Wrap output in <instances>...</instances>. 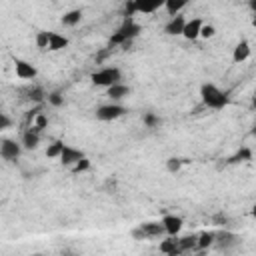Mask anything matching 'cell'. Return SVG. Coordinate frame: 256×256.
Returning a JSON list of instances; mask_svg holds the SVG:
<instances>
[{"mask_svg": "<svg viewBox=\"0 0 256 256\" xmlns=\"http://www.w3.org/2000/svg\"><path fill=\"white\" fill-rule=\"evenodd\" d=\"M128 94H130V86H126V84H122V82H118V84L106 88V96H108L112 102H120V100H124Z\"/></svg>", "mask_w": 256, "mask_h": 256, "instance_id": "cell-16", "label": "cell"}, {"mask_svg": "<svg viewBox=\"0 0 256 256\" xmlns=\"http://www.w3.org/2000/svg\"><path fill=\"white\" fill-rule=\"evenodd\" d=\"M32 124H34L38 130H44V128H46V116H44V114H38V116L34 118V122H32Z\"/></svg>", "mask_w": 256, "mask_h": 256, "instance_id": "cell-33", "label": "cell"}, {"mask_svg": "<svg viewBox=\"0 0 256 256\" xmlns=\"http://www.w3.org/2000/svg\"><path fill=\"white\" fill-rule=\"evenodd\" d=\"M72 170L76 172V174H80V172H86V170H90V160L84 156V158H80L74 166H72Z\"/></svg>", "mask_w": 256, "mask_h": 256, "instance_id": "cell-29", "label": "cell"}, {"mask_svg": "<svg viewBox=\"0 0 256 256\" xmlns=\"http://www.w3.org/2000/svg\"><path fill=\"white\" fill-rule=\"evenodd\" d=\"M248 160H252V150L244 146V148H240L234 156H230L228 162H230V164H238V162H248Z\"/></svg>", "mask_w": 256, "mask_h": 256, "instance_id": "cell-22", "label": "cell"}, {"mask_svg": "<svg viewBox=\"0 0 256 256\" xmlns=\"http://www.w3.org/2000/svg\"><path fill=\"white\" fill-rule=\"evenodd\" d=\"M34 42H36V46H38L40 50H48V44H50V32H48V30H38Z\"/></svg>", "mask_w": 256, "mask_h": 256, "instance_id": "cell-23", "label": "cell"}, {"mask_svg": "<svg viewBox=\"0 0 256 256\" xmlns=\"http://www.w3.org/2000/svg\"><path fill=\"white\" fill-rule=\"evenodd\" d=\"M166 0H130V4H126V16L132 14H152L160 8H164Z\"/></svg>", "mask_w": 256, "mask_h": 256, "instance_id": "cell-4", "label": "cell"}, {"mask_svg": "<svg viewBox=\"0 0 256 256\" xmlns=\"http://www.w3.org/2000/svg\"><path fill=\"white\" fill-rule=\"evenodd\" d=\"M12 124H14V120L6 112H0V130H8V128H12Z\"/></svg>", "mask_w": 256, "mask_h": 256, "instance_id": "cell-31", "label": "cell"}, {"mask_svg": "<svg viewBox=\"0 0 256 256\" xmlns=\"http://www.w3.org/2000/svg\"><path fill=\"white\" fill-rule=\"evenodd\" d=\"M14 74L16 78L20 80H34L38 76V70L34 64H30L28 60H22V58H16L14 60Z\"/></svg>", "mask_w": 256, "mask_h": 256, "instance_id": "cell-8", "label": "cell"}, {"mask_svg": "<svg viewBox=\"0 0 256 256\" xmlns=\"http://www.w3.org/2000/svg\"><path fill=\"white\" fill-rule=\"evenodd\" d=\"M126 114V108L120 104V102H108V104H102L96 108V118L102 120V122H112V120H118L120 116Z\"/></svg>", "mask_w": 256, "mask_h": 256, "instance_id": "cell-5", "label": "cell"}, {"mask_svg": "<svg viewBox=\"0 0 256 256\" xmlns=\"http://www.w3.org/2000/svg\"><path fill=\"white\" fill-rule=\"evenodd\" d=\"M186 4H188V0H166L164 10H166L170 16H176V14H180V12L186 8Z\"/></svg>", "mask_w": 256, "mask_h": 256, "instance_id": "cell-20", "label": "cell"}, {"mask_svg": "<svg viewBox=\"0 0 256 256\" xmlns=\"http://www.w3.org/2000/svg\"><path fill=\"white\" fill-rule=\"evenodd\" d=\"M200 100H202V104H204L206 108H210V110H222V108L228 106L230 96H228L226 90L218 88L216 84L206 82V84L200 86Z\"/></svg>", "mask_w": 256, "mask_h": 256, "instance_id": "cell-1", "label": "cell"}, {"mask_svg": "<svg viewBox=\"0 0 256 256\" xmlns=\"http://www.w3.org/2000/svg\"><path fill=\"white\" fill-rule=\"evenodd\" d=\"M140 32V26L132 20V18H126L122 22V26L112 34L110 38V46H128L132 38H136Z\"/></svg>", "mask_w": 256, "mask_h": 256, "instance_id": "cell-3", "label": "cell"}, {"mask_svg": "<svg viewBox=\"0 0 256 256\" xmlns=\"http://www.w3.org/2000/svg\"><path fill=\"white\" fill-rule=\"evenodd\" d=\"M254 106H256V94H254Z\"/></svg>", "mask_w": 256, "mask_h": 256, "instance_id": "cell-38", "label": "cell"}, {"mask_svg": "<svg viewBox=\"0 0 256 256\" xmlns=\"http://www.w3.org/2000/svg\"><path fill=\"white\" fill-rule=\"evenodd\" d=\"M22 142H16L12 138H2L0 140V156L6 160V162H14L20 158L22 154Z\"/></svg>", "mask_w": 256, "mask_h": 256, "instance_id": "cell-7", "label": "cell"}, {"mask_svg": "<svg viewBox=\"0 0 256 256\" xmlns=\"http://www.w3.org/2000/svg\"><path fill=\"white\" fill-rule=\"evenodd\" d=\"M182 164H184V160H180V158H168L166 160V170L170 172V174H178L180 172V168H182Z\"/></svg>", "mask_w": 256, "mask_h": 256, "instance_id": "cell-26", "label": "cell"}, {"mask_svg": "<svg viewBox=\"0 0 256 256\" xmlns=\"http://www.w3.org/2000/svg\"><path fill=\"white\" fill-rule=\"evenodd\" d=\"M202 26H204V20H202V18H192V20H186V26H184L182 36H184L186 40H196V38H200Z\"/></svg>", "mask_w": 256, "mask_h": 256, "instance_id": "cell-13", "label": "cell"}, {"mask_svg": "<svg viewBox=\"0 0 256 256\" xmlns=\"http://www.w3.org/2000/svg\"><path fill=\"white\" fill-rule=\"evenodd\" d=\"M248 6H250L252 12H256V0H248Z\"/></svg>", "mask_w": 256, "mask_h": 256, "instance_id": "cell-34", "label": "cell"}, {"mask_svg": "<svg viewBox=\"0 0 256 256\" xmlns=\"http://www.w3.org/2000/svg\"><path fill=\"white\" fill-rule=\"evenodd\" d=\"M46 100H48V104H52V106H56V108L64 104V96H62L58 90H54V92H48Z\"/></svg>", "mask_w": 256, "mask_h": 256, "instance_id": "cell-27", "label": "cell"}, {"mask_svg": "<svg viewBox=\"0 0 256 256\" xmlns=\"http://www.w3.org/2000/svg\"><path fill=\"white\" fill-rule=\"evenodd\" d=\"M252 216H256V206H254V208H252Z\"/></svg>", "mask_w": 256, "mask_h": 256, "instance_id": "cell-37", "label": "cell"}, {"mask_svg": "<svg viewBox=\"0 0 256 256\" xmlns=\"http://www.w3.org/2000/svg\"><path fill=\"white\" fill-rule=\"evenodd\" d=\"M252 136H256V120H254V124H252Z\"/></svg>", "mask_w": 256, "mask_h": 256, "instance_id": "cell-35", "label": "cell"}, {"mask_svg": "<svg viewBox=\"0 0 256 256\" xmlns=\"http://www.w3.org/2000/svg\"><path fill=\"white\" fill-rule=\"evenodd\" d=\"M236 244H238V236H236V234H232V232H220V234H216L214 246H216L218 250L228 252V250L234 248Z\"/></svg>", "mask_w": 256, "mask_h": 256, "instance_id": "cell-14", "label": "cell"}, {"mask_svg": "<svg viewBox=\"0 0 256 256\" xmlns=\"http://www.w3.org/2000/svg\"><path fill=\"white\" fill-rule=\"evenodd\" d=\"M80 158H84V152L82 150H78V148H74V146H70V144H64V148H62V154H60V164L62 166H74Z\"/></svg>", "mask_w": 256, "mask_h": 256, "instance_id": "cell-9", "label": "cell"}, {"mask_svg": "<svg viewBox=\"0 0 256 256\" xmlns=\"http://www.w3.org/2000/svg\"><path fill=\"white\" fill-rule=\"evenodd\" d=\"M162 234H166L162 220H160V222H142V224H138V228L132 230V236H134L136 240L156 238V236H162Z\"/></svg>", "mask_w": 256, "mask_h": 256, "instance_id": "cell-6", "label": "cell"}, {"mask_svg": "<svg viewBox=\"0 0 256 256\" xmlns=\"http://www.w3.org/2000/svg\"><path fill=\"white\" fill-rule=\"evenodd\" d=\"M68 46V38L64 34H58V32H50V44H48V50L50 52H58V50H64Z\"/></svg>", "mask_w": 256, "mask_h": 256, "instance_id": "cell-17", "label": "cell"}, {"mask_svg": "<svg viewBox=\"0 0 256 256\" xmlns=\"http://www.w3.org/2000/svg\"><path fill=\"white\" fill-rule=\"evenodd\" d=\"M90 80H92L94 86L108 88V86H114V84L122 82V70L118 66H102V68H98L90 74Z\"/></svg>", "mask_w": 256, "mask_h": 256, "instance_id": "cell-2", "label": "cell"}, {"mask_svg": "<svg viewBox=\"0 0 256 256\" xmlns=\"http://www.w3.org/2000/svg\"><path fill=\"white\" fill-rule=\"evenodd\" d=\"M142 120H144V126H146V128H156V126L160 124V118H158L154 112H146Z\"/></svg>", "mask_w": 256, "mask_h": 256, "instance_id": "cell-28", "label": "cell"}, {"mask_svg": "<svg viewBox=\"0 0 256 256\" xmlns=\"http://www.w3.org/2000/svg\"><path fill=\"white\" fill-rule=\"evenodd\" d=\"M40 132L42 130H38L34 124L28 126V130H24V134H22V146L26 150H36L40 144Z\"/></svg>", "mask_w": 256, "mask_h": 256, "instance_id": "cell-12", "label": "cell"}, {"mask_svg": "<svg viewBox=\"0 0 256 256\" xmlns=\"http://www.w3.org/2000/svg\"><path fill=\"white\" fill-rule=\"evenodd\" d=\"M250 54H252L250 42H248V40H240V42L234 46V50H232V62H234V64H240V62L248 60Z\"/></svg>", "mask_w": 256, "mask_h": 256, "instance_id": "cell-15", "label": "cell"}, {"mask_svg": "<svg viewBox=\"0 0 256 256\" xmlns=\"http://www.w3.org/2000/svg\"><path fill=\"white\" fill-rule=\"evenodd\" d=\"M62 148H64V142H62V140H54V142L46 148V158H60Z\"/></svg>", "mask_w": 256, "mask_h": 256, "instance_id": "cell-24", "label": "cell"}, {"mask_svg": "<svg viewBox=\"0 0 256 256\" xmlns=\"http://www.w3.org/2000/svg\"><path fill=\"white\" fill-rule=\"evenodd\" d=\"M160 252H164V254H178V252H182L180 240L176 236H168L164 242H160Z\"/></svg>", "mask_w": 256, "mask_h": 256, "instance_id": "cell-18", "label": "cell"}, {"mask_svg": "<svg viewBox=\"0 0 256 256\" xmlns=\"http://www.w3.org/2000/svg\"><path fill=\"white\" fill-rule=\"evenodd\" d=\"M214 240H216V232H200L198 234V248L206 250V248L214 246Z\"/></svg>", "mask_w": 256, "mask_h": 256, "instance_id": "cell-21", "label": "cell"}, {"mask_svg": "<svg viewBox=\"0 0 256 256\" xmlns=\"http://www.w3.org/2000/svg\"><path fill=\"white\" fill-rule=\"evenodd\" d=\"M46 96H48V94H44V90H42L40 86H36V88L30 92V100H32V102H42Z\"/></svg>", "mask_w": 256, "mask_h": 256, "instance_id": "cell-30", "label": "cell"}, {"mask_svg": "<svg viewBox=\"0 0 256 256\" xmlns=\"http://www.w3.org/2000/svg\"><path fill=\"white\" fill-rule=\"evenodd\" d=\"M214 34H216V28H214L212 24H206V22H204L202 32H200V38H206V40H208V38H212Z\"/></svg>", "mask_w": 256, "mask_h": 256, "instance_id": "cell-32", "label": "cell"}, {"mask_svg": "<svg viewBox=\"0 0 256 256\" xmlns=\"http://www.w3.org/2000/svg\"><path fill=\"white\" fill-rule=\"evenodd\" d=\"M252 26L256 28V12H254V16H252Z\"/></svg>", "mask_w": 256, "mask_h": 256, "instance_id": "cell-36", "label": "cell"}, {"mask_svg": "<svg viewBox=\"0 0 256 256\" xmlns=\"http://www.w3.org/2000/svg\"><path fill=\"white\" fill-rule=\"evenodd\" d=\"M162 224H164V230H166V236H178L182 226H184V220L176 214H166L162 218Z\"/></svg>", "mask_w": 256, "mask_h": 256, "instance_id": "cell-11", "label": "cell"}, {"mask_svg": "<svg viewBox=\"0 0 256 256\" xmlns=\"http://www.w3.org/2000/svg\"><path fill=\"white\" fill-rule=\"evenodd\" d=\"M80 20H82V10H78V8H76V10H68V12H64L62 18H60L62 26H68V28L80 24Z\"/></svg>", "mask_w": 256, "mask_h": 256, "instance_id": "cell-19", "label": "cell"}, {"mask_svg": "<svg viewBox=\"0 0 256 256\" xmlns=\"http://www.w3.org/2000/svg\"><path fill=\"white\" fill-rule=\"evenodd\" d=\"M184 26H186V18L182 14H176V16H170V20L164 24V32L168 36H182Z\"/></svg>", "mask_w": 256, "mask_h": 256, "instance_id": "cell-10", "label": "cell"}, {"mask_svg": "<svg viewBox=\"0 0 256 256\" xmlns=\"http://www.w3.org/2000/svg\"><path fill=\"white\" fill-rule=\"evenodd\" d=\"M178 240H180V248H182V252H184V250L198 248V234H190V236H184V238H178Z\"/></svg>", "mask_w": 256, "mask_h": 256, "instance_id": "cell-25", "label": "cell"}]
</instances>
